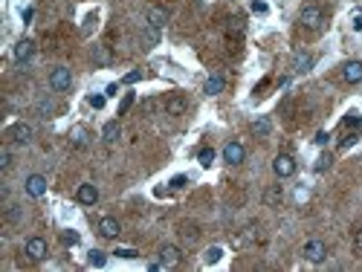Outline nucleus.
Listing matches in <instances>:
<instances>
[{
  "mask_svg": "<svg viewBox=\"0 0 362 272\" xmlns=\"http://www.w3.org/2000/svg\"><path fill=\"white\" fill-rule=\"evenodd\" d=\"M298 23L304 26V29H310V32H316V29H322V23H325V12L319 9V6H304L301 12H298Z\"/></svg>",
  "mask_w": 362,
  "mask_h": 272,
  "instance_id": "obj_1",
  "label": "nucleus"
},
{
  "mask_svg": "<svg viewBox=\"0 0 362 272\" xmlns=\"http://www.w3.org/2000/svg\"><path fill=\"white\" fill-rule=\"evenodd\" d=\"M272 171H275V177L287 180V177H293V174H296V159H293L290 153H278V156L272 159Z\"/></svg>",
  "mask_w": 362,
  "mask_h": 272,
  "instance_id": "obj_2",
  "label": "nucleus"
},
{
  "mask_svg": "<svg viewBox=\"0 0 362 272\" xmlns=\"http://www.w3.org/2000/svg\"><path fill=\"white\" fill-rule=\"evenodd\" d=\"M304 258H307L310 264H322V261L328 258L325 240H307V243H304Z\"/></svg>",
  "mask_w": 362,
  "mask_h": 272,
  "instance_id": "obj_3",
  "label": "nucleus"
},
{
  "mask_svg": "<svg viewBox=\"0 0 362 272\" xmlns=\"http://www.w3.org/2000/svg\"><path fill=\"white\" fill-rule=\"evenodd\" d=\"M23 252H26L29 261H44V258H47V240L44 238H29L26 246H23Z\"/></svg>",
  "mask_w": 362,
  "mask_h": 272,
  "instance_id": "obj_4",
  "label": "nucleus"
},
{
  "mask_svg": "<svg viewBox=\"0 0 362 272\" xmlns=\"http://www.w3.org/2000/svg\"><path fill=\"white\" fill-rule=\"evenodd\" d=\"M70 84H73V72L67 67H55L50 72V87L52 90H67Z\"/></svg>",
  "mask_w": 362,
  "mask_h": 272,
  "instance_id": "obj_5",
  "label": "nucleus"
},
{
  "mask_svg": "<svg viewBox=\"0 0 362 272\" xmlns=\"http://www.w3.org/2000/svg\"><path fill=\"white\" fill-rule=\"evenodd\" d=\"M9 139H12V142H17V145H26V142H29V139H32V128H29V125H23V122H15V125H12V128H9Z\"/></svg>",
  "mask_w": 362,
  "mask_h": 272,
  "instance_id": "obj_6",
  "label": "nucleus"
},
{
  "mask_svg": "<svg viewBox=\"0 0 362 272\" xmlns=\"http://www.w3.org/2000/svg\"><path fill=\"white\" fill-rule=\"evenodd\" d=\"M26 194L29 197H44L47 194V177H41V174H32V177H26Z\"/></svg>",
  "mask_w": 362,
  "mask_h": 272,
  "instance_id": "obj_7",
  "label": "nucleus"
},
{
  "mask_svg": "<svg viewBox=\"0 0 362 272\" xmlns=\"http://www.w3.org/2000/svg\"><path fill=\"white\" fill-rule=\"evenodd\" d=\"M244 156H247V151H244V145H241V142H229V145L223 148V159H226L229 165H241V162H244Z\"/></svg>",
  "mask_w": 362,
  "mask_h": 272,
  "instance_id": "obj_8",
  "label": "nucleus"
},
{
  "mask_svg": "<svg viewBox=\"0 0 362 272\" xmlns=\"http://www.w3.org/2000/svg\"><path fill=\"white\" fill-rule=\"evenodd\" d=\"M160 261H163V264H165V270H171V267H177V264H180V261H182V252H180V246H171V243H168V246H163V249H160Z\"/></svg>",
  "mask_w": 362,
  "mask_h": 272,
  "instance_id": "obj_9",
  "label": "nucleus"
},
{
  "mask_svg": "<svg viewBox=\"0 0 362 272\" xmlns=\"http://www.w3.org/2000/svg\"><path fill=\"white\" fill-rule=\"evenodd\" d=\"M342 78H345L348 84H360L362 81V61H348L345 67H342Z\"/></svg>",
  "mask_w": 362,
  "mask_h": 272,
  "instance_id": "obj_10",
  "label": "nucleus"
},
{
  "mask_svg": "<svg viewBox=\"0 0 362 272\" xmlns=\"http://www.w3.org/2000/svg\"><path fill=\"white\" fill-rule=\"evenodd\" d=\"M76 197H79V203H84V205H93L96 200H99V188L93 186V183H84V186H79V191H76Z\"/></svg>",
  "mask_w": 362,
  "mask_h": 272,
  "instance_id": "obj_11",
  "label": "nucleus"
},
{
  "mask_svg": "<svg viewBox=\"0 0 362 272\" xmlns=\"http://www.w3.org/2000/svg\"><path fill=\"white\" fill-rule=\"evenodd\" d=\"M32 52H35L32 41H17L15 50H12V58H15L17 64H23V61H29V58H32Z\"/></svg>",
  "mask_w": 362,
  "mask_h": 272,
  "instance_id": "obj_12",
  "label": "nucleus"
},
{
  "mask_svg": "<svg viewBox=\"0 0 362 272\" xmlns=\"http://www.w3.org/2000/svg\"><path fill=\"white\" fill-rule=\"evenodd\" d=\"M145 20H148L151 26L163 29L165 23H168V12H165V9H160V6H151L148 12H145Z\"/></svg>",
  "mask_w": 362,
  "mask_h": 272,
  "instance_id": "obj_13",
  "label": "nucleus"
},
{
  "mask_svg": "<svg viewBox=\"0 0 362 272\" xmlns=\"http://www.w3.org/2000/svg\"><path fill=\"white\" fill-rule=\"evenodd\" d=\"M119 232H122V226H119L116 217H101L99 220V235L101 238H116Z\"/></svg>",
  "mask_w": 362,
  "mask_h": 272,
  "instance_id": "obj_14",
  "label": "nucleus"
},
{
  "mask_svg": "<svg viewBox=\"0 0 362 272\" xmlns=\"http://www.w3.org/2000/svg\"><path fill=\"white\" fill-rule=\"evenodd\" d=\"M255 240H258V226H247L241 235H235L232 243H235V246H249V243H255Z\"/></svg>",
  "mask_w": 362,
  "mask_h": 272,
  "instance_id": "obj_15",
  "label": "nucleus"
},
{
  "mask_svg": "<svg viewBox=\"0 0 362 272\" xmlns=\"http://www.w3.org/2000/svg\"><path fill=\"white\" fill-rule=\"evenodd\" d=\"M165 113H168V116H182V113H185V99H182V96H171V99L165 102Z\"/></svg>",
  "mask_w": 362,
  "mask_h": 272,
  "instance_id": "obj_16",
  "label": "nucleus"
},
{
  "mask_svg": "<svg viewBox=\"0 0 362 272\" xmlns=\"http://www.w3.org/2000/svg\"><path fill=\"white\" fill-rule=\"evenodd\" d=\"M284 200V186H270L264 191V203L267 205H278Z\"/></svg>",
  "mask_w": 362,
  "mask_h": 272,
  "instance_id": "obj_17",
  "label": "nucleus"
},
{
  "mask_svg": "<svg viewBox=\"0 0 362 272\" xmlns=\"http://www.w3.org/2000/svg\"><path fill=\"white\" fill-rule=\"evenodd\" d=\"M270 131H272V122L267 119V116H261V119L252 122V134H255V136H270Z\"/></svg>",
  "mask_w": 362,
  "mask_h": 272,
  "instance_id": "obj_18",
  "label": "nucleus"
},
{
  "mask_svg": "<svg viewBox=\"0 0 362 272\" xmlns=\"http://www.w3.org/2000/svg\"><path fill=\"white\" fill-rule=\"evenodd\" d=\"M107 264V255L101 252V249H93L90 255H87V267H93V270H101Z\"/></svg>",
  "mask_w": 362,
  "mask_h": 272,
  "instance_id": "obj_19",
  "label": "nucleus"
},
{
  "mask_svg": "<svg viewBox=\"0 0 362 272\" xmlns=\"http://www.w3.org/2000/svg\"><path fill=\"white\" fill-rule=\"evenodd\" d=\"M310 67H313V55H307V52H298L293 69H296V72H307Z\"/></svg>",
  "mask_w": 362,
  "mask_h": 272,
  "instance_id": "obj_20",
  "label": "nucleus"
},
{
  "mask_svg": "<svg viewBox=\"0 0 362 272\" xmlns=\"http://www.w3.org/2000/svg\"><path fill=\"white\" fill-rule=\"evenodd\" d=\"M93 61H96V64H101V67H107V64L113 61V55H110V50H107V47H96V50H93Z\"/></svg>",
  "mask_w": 362,
  "mask_h": 272,
  "instance_id": "obj_21",
  "label": "nucleus"
},
{
  "mask_svg": "<svg viewBox=\"0 0 362 272\" xmlns=\"http://www.w3.org/2000/svg\"><path fill=\"white\" fill-rule=\"evenodd\" d=\"M70 142H73L76 148L87 145V128H82V125H79V128H73V131H70Z\"/></svg>",
  "mask_w": 362,
  "mask_h": 272,
  "instance_id": "obj_22",
  "label": "nucleus"
},
{
  "mask_svg": "<svg viewBox=\"0 0 362 272\" xmlns=\"http://www.w3.org/2000/svg\"><path fill=\"white\" fill-rule=\"evenodd\" d=\"M101 139H104L107 145L116 142V139H119V122H107V125H104V131H101Z\"/></svg>",
  "mask_w": 362,
  "mask_h": 272,
  "instance_id": "obj_23",
  "label": "nucleus"
},
{
  "mask_svg": "<svg viewBox=\"0 0 362 272\" xmlns=\"http://www.w3.org/2000/svg\"><path fill=\"white\" fill-rule=\"evenodd\" d=\"M220 258H223V249H220V246H209V249L203 252V264H206V267H212V264H217Z\"/></svg>",
  "mask_w": 362,
  "mask_h": 272,
  "instance_id": "obj_24",
  "label": "nucleus"
},
{
  "mask_svg": "<svg viewBox=\"0 0 362 272\" xmlns=\"http://www.w3.org/2000/svg\"><path fill=\"white\" fill-rule=\"evenodd\" d=\"M142 41H145V47H157V41H160V29H157V26H151V23H145V35H142Z\"/></svg>",
  "mask_w": 362,
  "mask_h": 272,
  "instance_id": "obj_25",
  "label": "nucleus"
},
{
  "mask_svg": "<svg viewBox=\"0 0 362 272\" xmlns=\"http://www.w3.org/2000/svg\"><path fill=\"white\" fill-rule=\"evenodd\" d=\"M203 90H206L209 96H217V93L223 90V78H220V75H212V78L206 81V87H203Z\"/></svg>",
  "mask_w": 362,
  "mask_h": 272,
  "instance_id": "obj_26",
  "label": "nucleus"
},
{
  "mask_svg": "<svg viewBox=\"0 0 362 272\" xmlns=\"http://www.w3.org/2000/svg\"><path fill=\"white\" fill-rule=\"evenodd\" d=\"M197 159H200V165H203V168H209V165L214 162V151H212V148H200Z\"/></svg>",
  "mask_w": 362,
  "mask_h": 272,
  "instance_id": "obj_27",
  "label": "nucleus"
},
{
  "mask_svg": "<svg viewBox=\"0 0 362 272\" xmlns=\"http://www.w3.org/2000/svg\"><path fill=\"white\" fill-rule=\"evenodd\" d=\"M330 162H333V156H330V153H322V156L316 159V171H328Z\"/></svg>",
  "mask_w": 362,
  "mask_h": 272,
  "instance_id": "obj_28",
  "label": "nucleus"
},
{
  "mask_svg": "<svg viewBox=\"0 0 362 272\" xmlns=\"http://www.w3.org/2000/svg\"><path fill=\"white\" fill-rule=\"evenodd\" d=\"M133 104V93H125V99H122V104H119V116H125L128 110H131Z\"/></svg>",
  "mask_w": 362,
  "mask_h": 272,
  "instance_id": "obj_29",
  "label": "nucleus"
},
{
  "mask_svg": "<svg viewBox=\"0 0 362 272\" xmlns=\"http://www.w3.org/2000/svg\"><path fill=\"white\" fill-rule=\"evenodd\" d=\"M9 165H12V153L6 151V148H3V151H0V168L6 171L9 168Z\"/></svg>",
  "mask_w": 362,
  "mask_h": 272,
  "instance_id": "obj_30",
  "label": "nucleus"
},
{
  "mask_svg": "<svg viewBox=\"0 0 362 272\" xmlns=\"http://www.w3.org/2000/svg\"><path fill=\"white\" fill-rule=\"evenodd\" d=\"M113 255L116 258H128V261H131V258H139V252H136V249H116Z\"/></svg>",
  "mask_w": 362,
  "mask_h": 272,
  "instance_id": "obj_31",
  "label": "nucleus"
},
{
  "mask_svg": "<svg viewBox=\"0 0 362 272\" xmlns=\"http://www.w3.org/2000/svg\"><path fill=\"white\" fill-rule=\"evenodd\" d=\"M139 78H142V72H139V69H133V72H128V75H125L122 81H125V84H136Z\"/></svg>",
  "mask_w": 362,
  "mask_h": 272,
  "instance_id": "obj_32",
  "label": "nucleus"
},
{
  "mask_svg": "<svg viewBox=\"0 0 362 272\" xmlns=\"http://www.w3.org/2000/svg\"><path fill=\"white\" fill-rule=\"evenodd\" d=\"M267 9H270V6H267L264 0H252V12H258V15H267Z\"/></svg>",
  "mask_w": 362,
  "mask_h": 272,
  "instance_id": "obj_33",
  "label": "nucleus"
},
{
  "mask_svg": "<svg viewBox=\"0 0 362 272\" xmlns=\"http://www.w3.org/2000/svg\"><path fill=\"white\" fill-rule=\"evenodd\" d=\"M345 128H362V116H357V113H354V116H348Z\"/></svg>",
  "mask_w": 362,
  "mask_h": 272,
  "instance_id": "obj_34",
  "label": "nucleus"
},
{
  "mask_svg": "<svg viewBox=\"0 0 362 272\" xmlns=\"http://www.w3.org/2000/svg\"><path fill=\"white\" fill-rule=\"evenodd\" d=\"M64 243L67 246H76L79 243V232H64Z\"/></svg>",
  "mask_w": 362,
  "mask_h": 272,
  "instance_id": "obj_35",
  "label": "nucleus"
},
{
  "mask_svg": "<svg viewBox=\"0 0 362 272\" xmlns=\"http://www.w3.org/2000/svg\"><path fill=\"white\" fill-rule=\"evenodd\" d=\"M104 99H107V96H90V107L101 110V107H104Z\"/></svg>",
  "mask_w": 362,
  "mask_h": 272,
  "instance_id": "obj_36",
  "label": "nucleus"
},
{
  "mask_svg": "<svg viewBox=\"0 0 362 272\" xmlns=\"http://www.w3.org/2000/svg\"><path fill=\"white\" fill-rule=\"evenodd\" d=\"M20 217H23V214H20V208H17V205H12V208H9V220H12V223H20Z\"/></svg>",
  "mask_w": 362,
  "mask_h": 272,
  "instance_id": "obj_37",
  "label": "nucleus"
},
{
  "mask_svg": "<svg viewBox=\"0 0 362 272\" xmlns=\"http://www.w3.org/2000/svg\"><path fill=\"white\" fill-rule=\"evenodd\" d=\"M313 142H316V145H328V134H325V131H319V134H316V139H313Z\"/></svg>",
  "mask_w": 362,
  "mask_h": 272,
  "instance_id": "obj_38",
  "label": "nucleus"
},
{
  "mask_svg": "<svg viewBox=\"0 0 362 272\" xmlns=\"http://www.w3.org/2000/svg\"><path fill=\"white\" fill-rule=\"evenodd\" d=\"M354 246L362 252V229H357V235H354Z\"/></svg>",
  "mask_w": 362,
  "mask_h": 272,
  "instance_id": "obj_39",
  "label": "nucleus"
},
{
  "mask_svg": "<svg viewBox=\"0 0 362 272\" xmlns=\"http://www.w3.org/2000/svg\"><path fill=\"white\" fill-rule=\"evenodd\" d=\"M354 142H357V134L345 136V139H342V148H351V145H354Z\"/></svg>",
  "mask_w": 362,
  "mask_h": 272,
  "instance_id": "obj_40",
  "label": "nucleus"
},
{
  "mask_svg": "<svg viewBox=\"0 0 362 272\" xmlns=\"http://www.w3.org/2000/svg\"><path fill=\"white\" fill-rule=\"evenodd\" d=\"M171 186H174V188H182V186H185V177H174V180H171Z\"/></svg>",
  "mask_w": 362,
  "mask_h": 272,
  "instance_id": "obj_41",
  "label": "nucleus"
},
{
  "mask_svg": "<svg viewBox=\"0 0 362 272\" xmlns=\"http://www.w3.org/2000/svg\"><path fill=\"white\" fill-rule=\"evenodd\" d=\"M354 32H362V15L354 17Z\"/></svg>",
  "mask_w": 362,
  "mask_h": 272,
  "instance_id": "obj_42",
  "label": "nucleus"
},
{
  "mask_svg": "<svg viewBox=\"0 0 362 272\" xmlns=\"http://www.w3.org/2000/svg\"><path fill=\"white\" fill-rule=\"evenodd\" d=\"M182 238H188V240H194V238H197V232H194V229H182Z\"/></svg>",
  "mask_w": 362,
  "mask_h": 272,
  "instance_id": "obj_43",
  "label": "nucleus"
},
{
  "mask_svg": "<svg viewBox=\"0 0 362 272\" xmlns=\"http://www.w3.org/2000/svg\"><path fill=\"white\" fill-rule=\"evenodd\" d=\"M32 17H35V9H32V6H29V9H26V12H23V20H26V23H29V20H32Z\"/></svg>",
  "mask_w": 362,
  "mask_h": 272,
  "instance_id": "obj_44",
  "label": "nucleus"
},
{
  "mask_svg": "<svg viewBox=\"0 0 362 272\" xmlns=\"http://www.w3.org/2000/svg\"><path fill=\"white\" fill-rule=\"evenodd\" d=\"M116 90H119V84H107V90H104V96H116Z\"/></svg>",
  "mask_w": 362,
  "mask_h": 272,
  "instance_id": "obj_45",
  "label": "nucleus"
},
{
  "mask_svg": "<svg viewBox=\"0 0 362 272\" xmlns=\"http://www.w3.org/2000/svg\"><path fill=\"white\" fill-rule=\"evenodd\" d=\"M41 113H52V104L50 102H41Z\"/></svg>",
  "mask_w": 362,
  "mask_h": 272,
  "instance_id": "obj_46",
  "label": "nucleus"
}]
</instances>
